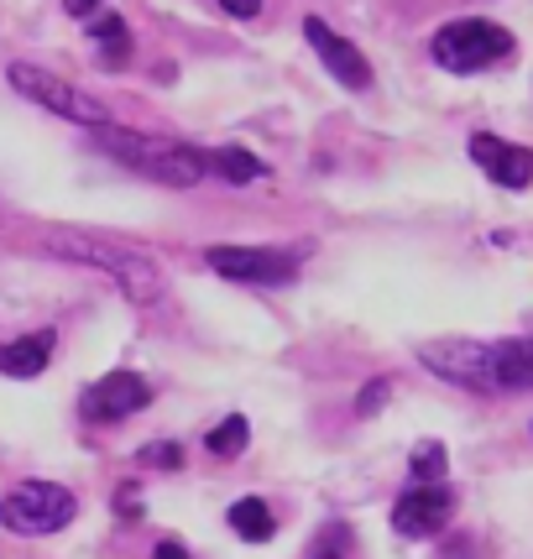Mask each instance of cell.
<instances>
[{
	"mask_svg": "<svg viewBox=\"0 0 533 559\" xmlns=\"http://www.w3.org/2000/svg\"><path fill=\"white\" fill-rule=\"evenodd\" d=\"M95 146L105 157H116L121 168L142 173L152 183H168V189H194L199 178L210 173V152H204V146L142 136V131H126V126H99Z\"/></svg>",
	"mask_w": 533,
	"mask_h": 559,
	"instance_id": "6da1fadb",
	"label": "cell"
},
{
	"mask_svg": "<svg viewBox=\"0 0 533 559\" xmlns=\"http://www.w3.org/2000/svg\"><path fill=\"white\" fill-rule=\"evenodd\" d=\"M43 246H48L52 257H63V262L99 267L131 304H157L163 298V272L137 246H116V241H105V236H79V230H48Z\"/></svg>",
	"mask_w": 533,
	"mask_h": 559,
	"instance_id": "7a4b0ae2",
	"label": "cell"
},
{
	"mask_svg": "<svg viewBox=\"0 0 533 559\" xmlns=\"http://www.w3.org/2000/svg\"><path fill=\"white\" fill-rule=\"evenodd\" d=\"M512 32L502 22H486V16H461V22H445L435 32V43H429V52H435L439 69L450 73H482L491 69V63H502V58H512Z\"/></svg>",
	"mask_w": 533,
	"mask_h": 559,
	"instance_id": "3957f363",
	"label": "cell"
},
{
	"mask_svg": "<svg viewBox=\"0 0 533 559\" xmlns=\"http://www.w3.org/2000/svg\"><path fill=\"white\" fill-rule=\"evenodd\" d=\"M73 512H79V497L69 487H52V481H22L0 497V528L16 538L32 534H58L69 528Z\"/></svg>",
	"mask_w": 533,
	"mask_h": 559,
	"instance_id": "277c9868",
	"label": "cell"
},
{
	"mask_svg": "<svg viewBox=\"0 0 533 559\" xmlns=\"http://www.w3.org/2000/svg\"><path fill=\"white\" fill-rule=\"evenodd\" d=\"M5 79H11V90L26 99H37L43 110H52V116H63V121H79V126H110V110L99 105V99H90L84 90H73L69 79H58V73L37 69V63H11L5 69Z\"/></svg>",
	"mask_w": 533,
	"mask_h": 559,
	"instance_id": "5b68a950",
	"label": "cell"
},
{
	"mask_svg": "<svg viewBox=\"0 0 533 559\" xmlns=\"http://www.w3.org/2000/svg\"><path fill=\"white\" fill-rule=\"evenodd\" d=\"M298 257L304 251H283V246H210L204 251L210 272L230 277V283H257V288L293 283L298 277Z\"/></svg>",
	"mask_w": 533,
	"mask_h": 559,
	"instance_id": "8992f818",
	"label": "cell"
},
{
	"mask_svg": "<svg viewBox=\"0 0 533 559\" xmlns=\"http://www.w3.org/2000/svg\"><path fill=\"white\" fill-rule=\"evenodd\" d=\"M146 403H152V382L142 371H110V377H99L95 388H84L79 418L84 424H121V418L142 414Z\"/></svg>",
	"mask_w": 533,
	"mask_h": 559,
	"instance_id": "52a82bcc",
	"label": "cell"
},
{
	"mask_svg": "<svg viewBox=\"0 0 533 559\" xmlns=\"http://www.w3.org/2000/svg\"><path fill=\"white\" fill-rule=\"evenodd\" d=\"M418 361L455 388L491 392V341H435L418 350Z\"/></svg>",
	"mask_w": 533,
	"mask_h": 559,
	"instance_id": "ba28073f",
	"label": "cell"
},
{
	"mask_svg": "<svg viewBox=\"0 0 533 559\" xmlns=\"http://www.w3.org/2000/svg\"><path fill=\"white\" fill-rule=\"evenodd\" d=\"M455 512V491L445 487H408L398 502H392V528L403 538H435Z\"/></svg>",
	"mask_w": 533,
	"mask_h": 559,
	"instance_id": "9c48e42d",
	"label": "cell"
},
{
	"mask_svg": "<svg viewBox=\"0 0 533 559\" xmlns=\"http://www.w3.org/2000/svg\"><path fill=\"white\" fill-rule=\"evenodd\" d=\"M471 163L497 183V189H529L533 183V152L518 142H502L491 131H476L471 136Z\"/></svg>",
	"mask_w": 533,
	"mask_h": 559,
	"instance_id": "30bf717a",
	"label": "cell"
},
{
	"mask_svg": "<svg viewBox=\"0 0 533 559\" xmlns=\"http://www.w3.org/2000/svg\"><path fill=\"white\" fill-rule=\"evenodd\" d=\"M304 37H309V48L324 58V69L335 73L345 90H371V63H366V52L356 43H345L340 32L324 26V16H304Z\"/></svg>",
	"mask_w": 533,
	"mask_h": 559,
	"instance_id": "8fae6325",
	"label": "cell"
},
{
	"mask_svg": "<svg viewBox=\"0 0 533 559\" xmlns=\"http://www.w3.org/2000/svg\"><path fill=\"white\" fill-rule=\"evenodd\" d=\"M533 388V335L523 341H491V392Z\"/></svg>",
	"mask_w": 533,
	"mask_h": 559,
	"instance_id": "7c38bea8",
	"label": "cell"
},
{
	"mask_svg": "<svg viewBox=\"0 0 533 559\" xmlns=\"http://www.w3.org/2000/svg\"><path fill=\"white\" fill-rule=\"evenodd\" d=\"M52 350H58V330H32V335H22V341L0 345V371L5 377H43L52 361Z\"/></svg>",
	"mask_w": 533,
	"mask_h": 559,
	"instance_id": "4fadbf2b",
	"label": "cell"
},
{
	"mask_svg": "<svg viewBox=\"0 0 533 559\" xmlns=\"http://www.w3.org/2000/svg\"><path fill=\"white\" fill-rule=\"evenodd\" d=\"M84 32L95 37L99 48V69H126V58H131V26H126L121 11H95L90 22H84Z\"/></svg>",
	"mask_w": 533,
	"mask_h": 559,
	"instance_id": "5bb4252c",
	"label": "cell"
},
{
	"mask_svg": "<svg viewBox=\"0 0 533 559\" xmlns=\"http://www.w3.org/2000/svg\"><path fill=\"white\" fill-rule=\"evenodd\" d=\"M225 523H230L236 538H246V544H266V538L277 534V518H272V508H266L262 497H241L236 508L225 512Z\"/></svg>",
	"mask_w": 533,
	"mask_h": 559,
	"instance_id": "9a60e30c",
	"label": "cell"
},
{
	"mask_svg": "<svg viewBox=\"0 0 533 559\" xmlns=\"http://www.w3.org/2000/svg\"><path fill=\"white\" fill-rule=\"evenodd\" d=\"M210 173L230 178V183H251V178H262L266 173V163L262 157H251L246 146H215V152H210Z\"/></svg>",
	"mask_w": 533,
	"mask_h": 559,
	"instance_id": "2e32d148",
	"label": "cell"
},
{
	"mask_svg": "<svg viewBox=\"0 0 533 559\" xmlns=\"http://www.w3.org/2000/svg\"><path fill=\"white\" fill-rule=\"evenodd\" d=\"M445 465H450L445 444H439V439H424L408 461V487H439V481H445Z\"/></svg>",
	"mask_w": 533,
	"mask_h": 559,
	"instance_id": "e0dca14e",
	"label": "cell"
},
{
	"mask_svg": "<svg viewBox=\"0 0 533 559\" xmlns=\"http://www.w3.org/2000/svg\"><path fill=\"white\" fill-rule=\"evenodd\" d=\"M246 439H251L246 414H230V418H220L215 429L204 435V450H210V455H220V461H230V455H241V450H246Z\"/></svg>",
	"mask_w": 533,
	"mask_h": 559,
	"instance_id": "ac0fdd59",
	"label": "cell"
},
{
	"mask_svg": "<svg viewBox=\"0 0 533 559\" xmlns=\"http://www.w3.org/2000/svg\"><path fill=\"white\" fill-rule=\"evenodd\" d=\"M388 392H392V382H388V377H377V382H366V388H362V397H356V414H362V418L382 414V403H388Z\"/></svg>",
	"mask_w": 533,
	"mask_h": 559,
	"instance_id": "d6986e66",
	"label": "cell"
},
{
	"mask_svg": "<svg viewBox=\"0 0 533 559\" xmlns=\"http://www.w3.org/2000/svg\"><path fill=\"white\" fill-rule=\"evenodd\" d=\"M137 461H142V465H163V471H178V465H183V450L163 439V444H146V450L137 455Z\"/></svg>",
	"mask_w": 533,
	"mask_h": 559,
	"instance_id": "ffe728a7",
	"label": "cell"
},
{
	"mask_svg": "<svg viewBox=\"0 0 533 559\" xmlns=\"http://www.w3.org/2000/svg\"><path fill=\"white\" fill-rule=\"evenodd\" d=\"M116 512H121L126 523H142V497H137V487H131V481L116 491Z\"/></svg>",
	"mask_w": 533,
	"mask_h": 559,
	"instance_id": "44dd1931",
	"label": "cell"
},
{
	"mask_svg": "<svg viewBox=\"0 0 533 559\" xmlns=\"http://www.w3.org/2000/svg\"><path fill=\"white\" fill-rule=\"evenodd\" d=\"M315 559H345V528H335V534L324 538V544L315 549Z\"/></svg>",
	"mask_w": 533,
	"mask_h": 559,
	"instance_id": "7402d4cb",
	"label": "cell"
},
{
	"mask_svg": "<svg viewBox=\"0 0 533 559\" xmlns=\"http://www.w3.org/2000/svg\"><path fill=\"white\" fill-rule=\"evenodd\" d=\"M220 11H225V16H257L262 0H220Z\"/></svg>",
	"mask_w": 533,
	"mask_h": 559,
	"instance_id": "603a6c76",
	"label": "cell"
},
{
	"mask_svg": "<svg viewBox=\"0 0 533 559\" xmlns=\"http://www.w3.org/2000/svg\"><path fill=\"white\" fill-rule=\"evenodd\" d=\"M152 559H189V549H183L178 538H163V544L152 549Z\"/></svg>",
	"mask_w": 533,
	"mask_h": 559,
	"instance_id": "cb8c5ba5",
	"label": "cell"
},
{
	"mask_svg": "<svg viewBox=\"0 0 533 559\" xmlns=\"http://www.w3.org/2000/svg\"><path fill=\"white\" fill-rule=\"evenodd\" d=\"M63 11H69V16H95L99 5H95V0H69V5H63Z\"/></svg>",
	"mask_w": 533,
	"mask_h": 559,
	"instance_id": "d4e9b609",
	"label": "cell"
},
{
	"mask_svg": "<svg viewBox=\"0 0 533 559\" xmlns=\"http://www.w3.org/2000/svg\"><path fill=\"white\" fill-rule=\"evenodd\" d=\"M529 335H533V330H529Z\"/></svg>",
	"mask_w": 533,
	"mask_h": 559,
	"instance_id": "484cf974",
	"label": "cell"
}]
</instances>
